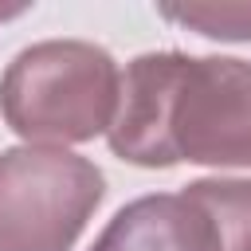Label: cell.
<instances>
[{"label":"cell","instance_id":"cell-5","mask_svg":"<svg viewBox=\"0 0 251 251\" xmlns=\"http://www.w3.org/2000/svg\"><path fill=\"white\" fill-rule=\"evenodd\" d=\"M184 196L208 216L216 251H251V180H196Z\"/></svg>","mask_w":251,"mask_h":251},{"label":"cell","instance_id":"cell-7","mask_svg":"<svg viewBox=\"0 0 251 251\" xmlns=\"http://www.w3.org/2000/svg\"><path fill=\"white\" fill-rule=\"evenodd\" d=\"M20 12H24V4H8V8L0 4V20H8V16H20Z\"/></svg>","mask_w":251,"mask_h":251},{"label":"cell","instance_id":"cell-3","mask_svg":"<svg viewBox=\"0 0 251 251\" xmlns=\"http://www.w3.org/2000/svg\"><path fill=\"white\" fill-rule=\"evenodd\" d=\"M102 173L67 149L0 153V251H71L102 204Z\"/></svg>","mask_w":251,"mask_h":251},{"label":"cell","instance_id":"cell-1","mask_svg":"<svg viewBox=\"0 0 251 251\" xmlns=\"http://www.w3.org/2000/svg\"><path fill=\"white\" fill-rule=\"evenodd\" d=\"M110 149L141 169L176 161L251 169V63L141 55L122 78Z\"/></svg>","mask_w":251,"mask_h":251},{"label":"cell","instance_id":"cell-2","mask_svg":"<svg viewBox=\"0 0 251 251\" xmlns=\"http://www.w3.org/2000/svg\"><path fill=\"white\" fill-rule=\"evenodd\" d=\"M122 78L110 51L47 39L20 51L0 78L4 122L27 141H90L114 126Z\"/></svg>","mask_w":251,"mask_h":251},{"label":"cell","instance_id":"cell-4","mask_svg":"<svg viewBox=\"0 0 251 251\" xmlns=\"http://www.w3.org/2000/svg\"><path fill=\"white\" fill-rule=\"evenodd\" d=\"M90 251H216V235L184 192H161L126 204Z\"/></svg>","mask_w":251,"mask_h":251},{"label":"cell","instance_id":"cell-6","mask_svg":"<svg viewBox=\"0 0 251 251\" xmlns=\"http://www.w3.org/2000/svg\"><path fill=\"white\" fill-rule=\"evenodd\" d=\"M161 16L208 39H251V4H161Z\"/></svg>","mask_w":251,"mask_h":251}]
</instances>
